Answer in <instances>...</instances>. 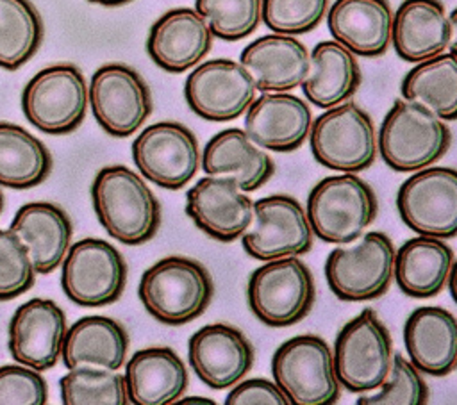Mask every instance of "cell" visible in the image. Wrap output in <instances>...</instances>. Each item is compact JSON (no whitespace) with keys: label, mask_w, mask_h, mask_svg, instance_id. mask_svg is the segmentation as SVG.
<instances>
[{"label":"cell","mask_w":457,"mask_h":405,"mask_svg":"<svg viewBox=\"0 0 457 405\" xmlns=\"http://www.w3.org/2000/svg\"><path fill=\"white\" fill-rule=\"evenodd\" d=\"M328 7V0H262L264 25L277 34H305L314 30Z\"/></svg>","instance_id":"74e56055"},{"label":"cell","mask_w":457,"mask_h":405,"mask_svg":"<svg viewBox=\"0 0 457 405\" xmlns=\"http://www.w3.org/2000/svg\"><path fill=\"white\" fill-rule=\"evenodd\" d=\"M139 173L164 189H182L196 175L200 148L195 134L177 121H157L141 130L132 143Z\"/></svg>","instance_id":"5bb4252c"},{"label":"cell","mask_w":457,"mask_h":405,"mask_svg":"<svg viewBox=\"0 0 457 405\" xmlns=\"http://www.w3.org/2000/svg\"><path fill=\"white\" fill-rule=\"evenodd\" d=\"M43 20L30 0H0V68L14 71L37 52Z\"/></svg>","instance_id":"836d02e7"},{"label":"cell","mask_w":457,"mask_h":405,"mask_svg":"<svg viewBox=\"0 0 457 405\" xmlns=\"http://www.w3.org/2000/svg\"><path fill=\"white\" fill-rule=\"evenodd\" d=\"M95 214L104 230L123 244H143L161 227V203L141 175L127 166L102 168L91 184Z\"/></svg>","instance_id":"6da1fadb"},{"label":"cell","mask_w":457,"mask_h":405,"mask_svg":"<svg viewBox=\"0 0 457 405\" xmlns=\"http://www.w3.org/2000/svg\"><path fill=\"white\" fill-rule=\"evenodd\" d=\"M332 37L361 57H378L391 45L393 9L387 0H336L327 14Z\"/></svg>","instance_id":"d4e9b609"},{"label":"cell","mask_w":457,"mask_h":405,"mask_svg":"<svg viewBox=\"0 0 457 405\" xmlns=\"http://www.w3.org/2000/svg\"><path fill=\"white\" fill-rule=\"evenodd\" d=\"M250 73L232 59H211L186 79L184 98L189 109L209 121H230L246 112L255 100Z\"/></svg>","instance_id":"2e32d148"},{"label":"cell","mask_w":457,"mask_h":405,"mask_svg":"<svg viewBox=\"0 0 457 405\" xmlns=\"http://www.w3.org/2000/svg\"><path fill=\"white\" fill-rule=\"evenodd\" d=\"M146 312L170 326L200 318L209 307L214 284L204 264L182 255H170L141 275L137 287Z\"/></svg>","instance_id":"7a4b0ae2"},{"label":"cell","mask_w":457,"mask_h":405,"mask_svg":"<svg viewBox=\"0 0 457 405\" xmlns=\"http://www.w3.org/2000/svg\"><path fill=\"white\" fill-rule=\"evenodd\" d=\"M227 405H291L282 389L266 378H250L232 385Z\"/></svg>","instance_id":"60d3db41"},{"label":"cell","mask_w":457,"mask_h":405,"mask_svg":"<svg viewBox=\"0 0 457 405\" xmlns=\"http://www.w3.org/2000/svg\"><path fill=\"white\" fill-rule=\"evenodd\" d=\"M195 9L207 21L212 36L239 41L259 27L262 0H195Z\"/></svg>","instance_id":"d590c367"},{"label":"cell","mask_w":457,"mask_h":405,"mask_svg":"<svg viewBox=\"0 0 457 405\" xmlns=\"http://www.w3.org/2000/svg\"><path fill=\"white\" fill-rule=\"evenodd\" d=\"M61 264L62 291L80 307L114 303L125 289V259L104 239L86 237L70 244Z\"/></svg>","instance_id":"8fae6325"},{"label":"cell","mask_w":457,"mask_h":405,"mask_svg":"<svg viewBox=\"0 0 457 405\" xmlns=\"http://www.w3.org/2000/svg\"><path fill=\"white\" fill-rule=\"evenodd\" d=\"M378 153L395 171H418L436 164L450 148L452 132L427 107L400 98L378 128Z\"/></svg>","instance_id":"3957f363"},{"label":"cell","mask_w":457,"mask_h":405,"mask_svg":"<svg viewBox=\"0 0 457 405\" xmlns=\"http://www.w3.org/2000/svg\"><path fill=\"white\" fill-rule=\"evenodd\" d=\"M200 164L205 175L232 178L245 193L262 187L275 173L273 159L241 128L214 134L204 148Z\"/></svg>","instance_id":"cb8c5ba5"},{"label":"cell","mask_w":457,"mask_h":405,"mask_svg":"<svg viewBox=\"0 0 457 405\" xmlns=\"http://www.w3.org/2000/svg\"><path fill=\"white\" fill-rule=\"evenodd\" d=\"M402 221L418 236H457V169L428 166L402 182L396 193Z\"/></svg>","instance_id":"7c38bea8"},{"label":"cell","mask_w":457,"mask_h":405,"mask_svg":"<svg viewBox=\"0 0 457 405\" xmlns=\"http://www.w3.org/2000/svg\"><path fill=\"white\" fill-rule=\"evenodd\" d=\"M361 68L346 46L334 41H321L311 52V64L302 89L305 98L330 109L353 96L361 86Z\"/></svg>","instance_id":"4dcf8cb0"},{"label":"cell","mask_w":457,"mask_h":405,"mask_svg":"<svg viewBox=\"0 0 457 405\" xmlns=\"http://www.w3.org/2000/svg\"><path fill=\"white\" fill-rule=\"evenodd\" d=\"M391 43L396 55L420 62L439 55L450 43V20L439 0H403L393 14Z\"/></svg>","instance_id":"83f0119b"},{"label":"cell","mask_w":457,"mask_h":405,"mask_svg":"<svg viewBox=\"0 0 457 405\" xmlns=\"http://www.w3.org/2000/svg\"><path fill=\"white\" fill-rule=\"evenodd\" d=\"M395 244L384 232H368L355 244L334 248L325 278L336 298L366 302L386 294L395 277Z\"/></svg>","instance_id":"ba28073f"},{"label":"cell","mask_w":457,"mask_h":405,"mask_svg":"<svg viewBox=\"0 0 457 405\" xmlns=\"http://www.w3.org/2000/svg\"><path fill=\"white\" fill-rule=\"evenodd\" d=\"M64 405H127L125 376L114 369L77 366L59 380Z\"/></svg>","instance_id":"e575fe53"},{"label":"cell","mask_w":457,"mask_h":405,"mask_svg":"<svg viewBox=\"0 0 457 405\" xmlns=\"http://www.w3.org/2000/svg\"><path fill=\"white\" fill-rule=\"evenodd\" d=\"M309 145L316 162L343 173L368 169L378 153L371 116L348 100L327 109L312 121Z\"/></svg>","instance_id":"52a82bcc"},{"label":"cell","mask_w":457,"mask_h":405,"mask_svg":"<svg viewBox=\"0 0 457 405\" xmlns=\"http://www.w3.org/2000/svg\"><path fill=\"white\" fill-rule=\"evenodd\" d=\"M402 95L443 121L457 120V57L443 52L416 62L402 80Z\"/></svg>","instance_id":"d6a6232c"},{"label":"cell","mask_w":457,"mask_h":405,"mask_svg":"<svg viewBox=\"0 0 457 405\" xmlns=\"http://www.w3.org/2000/svg\"><path fill=\"white\" fill-rule=\"evenodd\" d=\"M448 20H450V43H448V50H450V54H453L457 57V7L450 12Z\"/></svg>","instance_id":"b9f144b4"},{"label":"cell","mask_w":457,"mask_h":405,"mask_svg":"<svg viewBox=\"0 0 457 405\" xmlns=\"http://www.w3.org/2000/svg\"><path fill=\"white\" fill-rule=\"evenodd\" d=\"M332 355L339 384L350 393H370L391 368V334L373 309H364L339 330Z\"/></svg>","instance_id":"9c48e42d"},{"label":"cell","mask_w":457,"mask_h":405,"mask_svg":"<svg viewBox=\"0 0 457 405\" xmlns=\"http://www.w3.org/2000/svg\"><path fill=\"white\" fill-rule=\"evenodd\" d=\"M446 285H448V289H450V296H452L453 302L457 303V262H453V266H452V271H450V277H448Z\"/></svg>","instance_id":"7bdbcfd3"},{"label":"cell","mask_w":457,"mask_h":405,"mask_svg":"<svg viewBox=\"0 0 457 405\" xmlns=\"http://www.w3.org/2000/svg\"><path fill=\"white\" fill-rule=\"evenodd\" d=\"M239 62L259 91L282 93L302 86L309 73L311 54L295 36L273 32L246 45Z\"/></svg>","instance_id":"7402d4cb"},{"label":"cell","mask_w":457,"mask_h":405,"mask_svg":"<svg viewBox=\"0 0 457 405\" xmlns=\"http://www.w3.org/2000/svg\"><path fill=\"white\" fill-rule=\"evenodd\" d=\"M312 234L325 243L357 241L378 214L375 191L355 173L321 178L307 196Z\"/></svg>","instance_id":"277c9868"},{"label":"cell","mask_w":457,"mask_h":405,"mask_svg":"<svg viewBox=\"0 0 457 405\" xmlns=\"http://www.w3.org/2000/svg\"><path fill=\"white\" fill-rule=\"evenodd\" d=\"M453 262V250L445 239L418 236L396 250L393 278L409 298H432L446 285Z\"/></svg>","instance_id":"f1b7e54d"},{"label":"cell","mask_w":457,"mask_h":405,"mask_svg":"<svg viewBox=\"0 0 457 405\" xmlns=\"http://www.w3.org/2000/svg\"><path fill=\"white\" fill-rule=\"evenodd\" d=\"M271 375L291 405H332L341 394L332 350L320 335L282 343L273 353Z\"/></svg>","instance_id":"5b68a950"},{"label":"cell","mask_w":457,"mask_h":405,"mask_svg":"<svg viewBox=\"0 0 457 405\" xmlns=\"http://www.w3.org/2000/svg\"><path fill=\"white\" fill-rule=\"evenodd\" d=\"M34 264L27 246L11 230H0V300H12L34 284Z\"/></svg>","instance_id":"f35d334b"},{"label":"cell","mask_w":457,"mask_h":405,"mask_svg":"<svg viewBox=\"0 0 457 405\" xmlns=\"http://www.w3.org/2000/svg\"><path fill=\"white\" fill-rule=\"evenodd\" d=\"M212 46V32L196 9L166 11L150 27L146 52L164 71L182 73L196 66Z\"/></svg>","instance_id":"ffe728a7"},{"label":"cell","mask_w":457,"mask_h":405,"mask_svg":"<svg viewBox=\"0 0 457 405\" xmlns=\"http://www.w3.org/2000/svg\"><path fill=\"white\" fill-rule=\"evenodd\" d=\"M409 360L432 376H445L457 366V318L443 307H420L403 325Z\"/></svg>","instance_id":"603a6c76"},{"label":"cell","mask_w":457,"mask_h":405,"mask_svg":"<svg viewBox=\"0 0 457 405\" xmlns=\"http://www.w3.org/2000/svg\"><path fill=\"white\" fill-rule=\"evenodd\" d=\"M186 214L209 237L232 243L253 221V202L232 178L205 175L186 194Z\"/></svg>","instance_id":"e0dca14e"},{"label":"cell","mask_w":457,"mask_h":405,"mask_svg":"<svg viewBox=\"0 0 457 405\" xmlns=\"http://www.w3.org/2000/svg\"><path fill=\"white\" fill-rule=\"evenodd\" d=\"M93 4H100V5H107V7H114V5H123V4H129L132 0H89Z\"/></svg>","instance_id":"f6af8a7d"},{"label":"cell","mask_w":457,"mask_h":405,"mask_svg":"<svg viewBox=\"0 0 457 405\" xmlns=\"http://www.w3.org/2000/svg\"><path fill=\"white\" fill-rule=\"evenodd\" d=\"M428 401V387L421 371L403 355H393L391 368L375 394H364L359 405H425Z\"/></svg>","instance_id":"8d00e7d4"},{"label":"cell","mask_w":457,"mask_h":405,"mask_svg":"<svg viewBox=\"0 0 457 405\" xmlns=\"http://www.w3.org/2000/svg\"><path fill=\"white\" fill-rule=\"evenodd\" d=\"M123 376L129 403L134 405L175 403L189 384L186 364L168 346L137 350L129 359Z\"/></svg>","instance_id":"484cf974"},{"label":"cell","mask_w":457,"mask_h":405,"mask_svg":"<svg viewBox=\"0 0 457 405\" xmlns=\"http://www.w3.org/2000/svg\"><path fill=\"white\" fill-rule=\"evenodd\" d=\"M175 403H204V405H214L212 400H207V398H202V396H191V398H179Z\"/></svg>","instance_id":"ee69618b"},{"label":"cell","mask_w":457,"mask_h":405,"mask_svg":"<svg viewBox=\"0 0 457 405\" xmlns=\"http://www.w3.org/2000/svg\"><path fill=\"white\" fill-rule=\"evenodd\" d=\"M52 155L27 128L0 121V186L29 189L46 180Z\"/></svg>","instance_id":"1f68e13d"},{"label":"cell","mask_w":457,"mask_h":405,"mask_svg":"<svg viewBox=\"0 0 457 405\" xmlns=\"http://www.w3.org/2000/svg\"><path fill=\"white\" fill-rule=\"evenodd\" d=\"M307 102L287 91L262 93L245 116V132L264 150L287 153L300 148L311 132Z\"/></svg>","instance_id":"44dd1931"},{"label":"cell","mask_w":457,"mask_h":405,"mask_svg":"<svg viewBox=\"0 0 457 405\" xmlns=\"http://www.w3.org/2000/svg\"><path fill=\"white\" fill-rule=\"evenodd\" d=\"M9 228L27 246L36 273L54 271L62 262L73 236L71 219L52 202L21 205Z\"/></svg>","instance_id":"4316f807"},{"label":"cell","mask_w":457,"mask_h":405,"mask_svg":"<svg viewBox=\"0 0 457 405\" xmlns=\"http://www.w3.org/2000/svg\"><path fill=\"white\" fill-rule=\"evenodd\" d=\"M252 228L241 236L243 250L257 260L298 257L312 248V228L302 203L289 194L253 202Z\"/></svg>","instance_id":"9a60e30c"},{"label":"cell","mask_w":457,"mask_h":405,"mask_svg":"<svg viewBox=\"0 0 457 405\" xmlns=\"http://www.w3.org/2000/svg\"><path fill=\"white\" fill-rule=\"evenodd\" d=\"M66 316L62 309L46 298H32L21 303L9 321L11 357L37 371L52 369L62 350Z\"/></svg>","instance_id":"ac0fdd59"},{"label":"cell","mask_w":457,"mask_h":405,"mask_svg":"<svg viewBox=\"0 0 457 405\" xmlns=\"http://www.w3.org/2000/svg\"><path fill=\"white\" fill-rule=\"evenodd\" d=\"M89 105L82 71L73 64H52L23 87L21 109L32 127L45 134H70L80 127Z\"/></svg>","instance_id":"30bf717a"},{"label":"cell","mask_w":457,"mask_h":405,"mask_svg":"<svg viewBox=\"0 0 457 405\" xmlns=\"http://www.w3.org/2000/svg\"><path fill=\"white\" fill-rule=\"evenodd\" d=\"M2 209H4V194L0 191V212H2Z\"/></svg>","instance_id":"bcb514c9"},{"label":"cell","mask_w":457,"mask_h":405,"mask_svg":"<svg viewBox=\"0 0 457 405\" xmlns=\"http://www.w3.org/2000/svg\"><path fill=\"white\" fill-rule=\"evenodd\" d=\"M89 105L98 125L114 137H129L152 112V95L143 77L130 66H100L87 86Z\"/></svg>","instance_id":"4fadbf2b"},{"label":"cell","mask_w":457,"mask_h":405,"mask_svg":"<svg viewBox=\"0 0 457 405\" xmlns=\"http://www.w3.org/2000/svg\"><path fill=\"white\" fill-rule=\"evenodd\" d=\"M48 385L41 371L23 366H0V405H45Z\"/></svg>","instance_id":"ab89813d"},{"label":"cell","mask_w":457,"mask_h":405,"mask_svg":"<svg viewBox=\"0 0 457 405\" xmlns=\"http://www.w3.org/2000/svg\"><path fill=\"white\" fill-rule=\"evenodd\" d=\"M189 366L212 389H228L253 366V346L241 330L225 323L205 325L187 343Z\"/></svg>","instance_id":"d6986e66"},{"label":"cell","mask_w":457,"mask_h":405,"mask_svg":"<svg viewBox=\"0 0 457 405\" xmlns=\"http://www.w3.org/2000/svg\"><path fill=\"white\" fill-rule=\"evenodd\" d=\"M129 351V334L109 316H86L66 328L61 359L64 366L120 369Z\"/></svg>","instance_id":"f546056e"},{"label":"cell","mask_w":457,"mask_h":405,"mask_svg":"<svg viewBox=\"0 0 457 405\" xmlns=\"http://www.w3.org/2000/svg\"><path fill=\"white\" fill-rule=\"evenodd\" d=\"M314 278L298 257L266 260L248 278L246 300L253 316L275 328L302 321L312 309Z\"/></svg>","instance_id":"8992f818"}]
</instances>
